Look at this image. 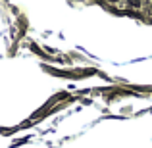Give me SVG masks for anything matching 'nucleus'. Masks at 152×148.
Wrapping results in <instances>:
<instances>
[{
	"mask_svg": "<svg viewBox=\"0 0 152 148\" xmlns=\"http://www.w3.org/2000/svg\"><path fill=\"white\" fill-rule=\"evenodd\" d=\"M110 2H119V0H110Z\"/></svg>",
	"mask_w": 152,
	"mask_h": 148,
	"instance_id": "f03ea898",
	"label": "nucleus"
},
{
	"mask_svg": "<svg viewBox=\"0 0 152 148\" xmlns=\"http://www.w3.org/2000/svg\"><path fill=\"white\" fill-rule=\"evenodd\" d=\"M146 2H152V0H146Z\"/></svg>",
	"mask_w": 152,
	"mask_h": 148,
	"instance_id": "7ed1b4c3",
	"label": "nucleus"
},
{
	"mask_svg": "<svg viewBox=\"0 0 152 148\" xmlns=\"http://www.w3.org/2000/svg\"><path fill=\"white\" fill-rule=\"evenodd\" d=\"M123 6H125L127 10H141L142 8V0H125Z\"/></svg>",
	"mask_w": 152,
	"mask_h": 148,
	"instance_id": "f257e3e1",
	"label": "nucleus"
}]
</instances>
